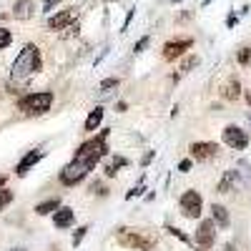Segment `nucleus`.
I'll return each instance as SVG.
<instances>
[{"instance_id": "15", "label": "nucleus", "mask_w": 251, "mask_h": 251, "mask_svg": "<svg viewBox=\"0 0 251 251\" xmlns=\"http://www.w3.org/2000/svg\"><path fill=\"white\" fill-rule=\"evenodd\" d=\"M35 10V3L33 0H15V5H13V18L15 20H28Z\"/></svg>"}, {"instance_id": "21", "label": "nucleus", "mask_w": 251, "mask_h": 251, "mask_svg": "<svg viewBox=\"0 0 251 251\" xmlns=\"http://www.w3.org/2000/svg\"><path fill=\"white\" fill-rule=\"evenodd\" d=\"M123 166H128V158H123V156H116L108 166H106V169H103V171H106V176L108 178H113L116 174H118V169H123Z\"/></svg>"}, {"instance_id": "14", "label": "nucleus", "mask_w": 251, "mask_h": 251, "mask_svg": "<svg viewBox=\"0 0 251 251\" xmlns=\"http://www.w3.org/2000/svg\"><path fill=\"white\" fill-rule=\"evenodd\" d=\"M241 176H239V169H231V171H226L224 178L219 181V194H228V191H234V188H241Z\"/></svg>"}, {"instance_id": "19", "label": "nucleus", "mask_w": 251, "mask_h": 251, "mask_svg": "<svg viewBox=\"0 0 251 251\" xmlns=\"http://www.w3.org/2000/svg\"><path fill=\"white\" fill-rule=\"evenodd\" d=\"M116 88H118V78H106V80H100V83H98V98H100V100L108 98Z\"/></svg>"}, {"instance_id": "27", "label": "nucleus", "mask_w": 251, "mask_h": 251, "mask_svg": "<svg viewBox=\"0 0 251 251\" xmlns=\"http://www.w3.org/2000/svg\"><path fill=\"white\" fill-rule=\"evenodd\" d=\"M241 66H249V60H251V48H241L239 50V58H236Z\"/></svg>"}, {"instance_id": "28", "label": "nucleus", "mask_w": 251, "mask_h": 251, "mask_svg": "<svg viewBox=\"0 0 251 251\" xmlns=\"http://www.w3.org/2000/svg\"><path fill=\"white\" fill-rule=\"evenodd\" d=\"M149 43H151V38H149V35H143V38L138 40V43L133 46V50H136V53H141V50H143L146 46H149Z\"/></svg>"}, {"instance_id": "35", "label": "nucleus", "mask_w": 251, "mask_h": 251, "mask_svg": "<svg viewBox=\"0 0 251 251\" xmlns=\"http://www.w3.org/2000/svg\"><path fill=\"white\" fill-rule=\"evenodd\" d=\"M103 3H118V0H103Z\"/></svg>"}, {"instance_id": "23", "label": "nucleus", "mask_w": 251, "mask_h": 251, "mask_svg": "<svg viewBox=\"0 0 251 251\" xmlns=\"http://www.w3.org/2000/svg\"><path fill=\"white\" fill-rule=\"evenodd\" d=\"M199 66V55H188V58H183V63H181V73H188L191 68H196Z\"/></svg>"}, {"instance_id": "22", "label": "nucleus", "mask_w": 251, "mask_h": 251, "mask_svg": "<svg viewBox=\"0 0 251 251\" xmlns=\"http://www.w3.org/2000/svg\"><path fill=\"white\" fill-rule=\"evenodd\" d=\"M13 199H15V194L10 191V188H0V211H5V208L13 203Z\"/></svg>"}, {"instance_id": "25", "label": "nucleus", "mask_w": 251, "mask_h": 251, "mask_svg": "<svg viewBox=\"0 0 251 251\" xmlns=\"http://www.w3.org/2000/svg\"><path fill=\"white\" fill-rule=\"evenodd\" d=\"M166 231H169L171 236H176V239H181L183 244H191V239H188V236L181 231V228H176V226H166Z\"/></svg>"}, {"instance_id": "30", "label": "nucleus", "mask_w": 251, "mask_h": 251, "mask_svg": "<svg viewBox=\"0 0 251 251\" xmlns=\"http://www.w3.org/2000/svg\"><path fill=\"white\" fill-rule=\"evenodd\" d=\"M141 194H143V181H141L136 188H131V191L126 194V199H133V196H141Z\"/></svg>"}, {"instance_id": "6", "label": "nucleus", "mask_w": 251, "mask_h": 251, "mask_svg": "<svg viewBox=\"0 0 251 251\" xmlns=\"http://www.w3.org/2000/svg\"><path fill=\"white\" fill-rule=\"evenodd\" d=\"M178 208L181 214L186 219H199L201 211H203V199L199 191H194V188H188V191H183V196L178 199Z\"/></svg>"}, {"instance_id": "18", "label": "nucleus", "mask_w": 251, "mask_h": 251, "mask_svg": "<svg viewBox=\"0 0 251 251\" xmlns=\"http://www.w3.org/2000/svg\"><path fill=\"white\" fill-rule=\"evenodd\" d=\"M100 121H103V108L98 106V108H93L91 116L86 118V126H83V128H86V133H93L98 126H100Z\"/></svg>"}, {"instance_id": "36", "label": "nucleus", "mask_w": 251, "mask_h": 251, "mask_svg": "<svg viewBox=\"0 0 251 251\" xmlns=\"http://www.w3.org/2000/svg\"><path fill=\"white\" fill-rule=\"evenodd\" d=\"M13 251H25V249H13Z\"/></svg>"}, {"instance_id": "13", "label": "nucleus", "mask_w": 251, "mask_h": 251, "mask_svg": "<svg viewBox=\"0 0 251 251\" xmlns=\"http://www.w3.org/2000/svg\"><path fill=\"white\" fill-rule=\"evenodd\" d=\"M73 224H75V211L71 206H60L53 214V226L55 228H71Z\"/></svg>"}, {"instance_id": "16", "label": "nucleus", "mask_w": 251, "mask_h": 251, "mask_svg": "<svg viewBox=\"0 0 251 251\" xmlns=\"http://www.w3.org/2000/svg\"><path fill=\"white\" fill-rule=\"evenodd\" d=\"M211 214H214V224H216L219 228H228L231 219H228L226 206H221V203H214V206H211Z\"/></svg>"}, {"instance_id": "34", "label": "nucleus", "mask_w": 251, "mask_h": 251, "mask_svg": "<svg viewBox=\"0 0 251 251\" xmlns=\"http://www.w3.org/2000/svg\"><path fill=\"white\" fill-rule=\"evenodd\" d=\"M246 103H249V106H251V91L246 93Z\"/></svg>"}, {"instance_id": "32", "label": "nucleus", "mask_w": 251, "mask_h": 251, "mask_svg": "<svg viewBox=\"0 0 251 251\" xmlns=\"http://www.w3.org/2000/svg\"><path fill=\"white\" fill-rule=\"evenodd\" d=\"M178 171H181V174H186V171H191V158H183V161L178 163Z\"/></svg>"}, {"instance_id": "11", "label": "nucleus", "mask_w": 251, "mask_h": 251, "mask_svg": "<svg viewBox=\"0 0 251 251\" xmlns=\"http://www.w3.org/2000/svg\"><path fill=\"white\" fill-rule=\"evenodd\" d=\"M75 13H78L75 8H68V10H60V13L50 15V18H48V28H50V30H63V28L73 25Z\"/></svg>"}, {"instance_id": "9", "label": "nucleus", "mask_w": 251, "mask_h": 251, "mask_svg": "<svg viewBox=\"0 0 251 251\" xmlns=\"http://www.w3.org/2000/svg\"><path fill=\"white\" fill-rule=\"evenodd\" d=\"M191 158L194 161H211L216 153H219V146L214 143V141H196V143H191Z\"/></svg>"}, {"instance_id": "17", "label": "nucleus", "mask_w": 251, "mask_h": 251, "mask_svg": "<svg viewBox=\"0 0 251 251\" xmlns=\"http://www.w3.org/2000/svg\"><path fill=\"white\" fill-rule=\"evenodd\" d=\"M58 208H60V199H48V201L35 206V214L38 216H48V214H55Z\"/></svg>"}, {"instance_id": "3", "label": "nucleus", "mask_w": 251, "mask_h": 251, "mask_svg": "<svg viewBox=\"0 0 251 251\" xmlns=\"http://www.w3.org/2000/svg\"><path fill=\"white\" fill-rule=\"evenodd\" d=\"M40 68H43V58H40V50L38 46L28 43L23 50L18 53L15 63H13V78H28V75H35Z\"/></svg>"}, {"instance_id": "10", "label": "nucleus", "mask_w": 251, "mask_h": 251, "mask_svg": "<svg viewBox=\"0 0 251 251\" xmlns=\"http://www.w3.org/2000/svg\"><path fill=\"white\" fill-rule=\"evenodd\" d=\"M194 46V40L191 38H181V40H169V43L163 46V58L166 60H176V58H181L188 48Z\"/></svg>"}, {"instance_id": "1", "label": "nucleus", "mask_w": 251, "mask_h": 251, "mask_svg": "<svg viewBox=\"0 0 251 251\" xmlns=\"http://www.w3.org/2000/svg\"><path fill=\"white\" fill-rule=\"evenodd\" d=\"M116 241L123 249H131V251H153L158 246V239L143 228H131V226H121L116 231Z\"/></svg>"}, {"instance_id": "2", "label": "nucleus", "mask_w": 251, "mask_h": 251, "mask_svg": "<svg viewBox=\"0 0 251 251\" xmlns=\"http://www.w3.org/2000/svg\"><path fill=\"white\" fill-rule=\"evenodd\" d=\"M106 138H108V128L106 131H100L96 138H88L86 143H80L78 149H75V156L73 161H80V163H86L91 166V169H96L98 161L108 153V146H106Z\"/></svg>"}, {"instance_id": "38", "label": "nucleus", "mask_w": 251, "mask_h": 251, "mask_svg": "<svg viewBox=\"0 0 251 251\" xmlns=\"http://www.w3.org/2000/svg\"><path fill=\"white\" fill-rule=\"evenodd\" d=\"M201 251H206V249H201Z\"/></svg>"}, {"instance_id": "7", "label": "nucleus", "mask_w": 251, "mask_h": 251, "mask_svg": "<svg viewBox=\"0 0 251 251\" xmlns=\"http://www.w3.org/2000/svg\"><path fill=\"white\" fill-rule=\"evenodd\" d=\"M194 241H196L199 249H211V246L216 244V224H214V219H203V221L199 224Z\"/></svg>"}, {"instance_id": "20", "label": "nucleus", "mask_w": 251, "mask_h": 251, "mask_svg": "<svg viewBox=\"0 0 251 251\" xmlns=\"http://www.w3.org/2000/svg\"><path fill=\"white\" fill-rule=\"evenodd\" d=\"M239 96H241V83H239V78H231L224 86V98L226 100H236Z\"/></svg>"}, {"instance_id": "26", "label": "nucleus", "mask_w": 251, "mask_h": 251, "mask_svg": "<svg viewBox=\"0 0 251 251\" xmlns=\"http://www.w3.org/2000/svg\"><path fill=\"white\" fill-rule=\"evenodd\" d=\"M86 234H88V226H80V228H75V234H73V246H80V241L86 239Z\"/></svg>"}, {"instance_id": "8", "label": "nucleus", "mask_w": 251, "mask_h": 251, "mask_svg": "<svg viewBox=\"0 0 251 251\" xmlns=\"http://www.w3.org/2000/svg\"><path fill=\"white\" fill-rule=\"evenodd\" d=\"M224 143L234 151H244L249 146V133L244 128H239V126H226L224 128Z\"/></svg>"}, {"instance_id": "5", "label": "nucleus", "mask_w": 251, "mask_h": 251, "mask_svg": "<svg viewBox=\"0 0 251 251\" xmlns=\"http://www.w3.org/2000/svg\"><path fill=\"white\" fill-rule=\"evenodd\" d=\"M91 171H93L91 166L80 163V161H71L68 166H63V169H60L58 178H60V183H63V186H75V183H80L83 178H86Z\"/></svg>"}, {"instance_id": "37", "label": "nucleus", "mask_w": 251, "mask_h": 251, "mask_svg": "<svg viewBox=\"0 0 251 251\" xmlns=\"http://www.w3.org/2000/svg\"><path fill=\"white\" fill-rule=\"evenodd\" d=\"M249 121H251V111H249Z\"/></svg>"}, {"instance_id": "24", "label": "nucleus", "mask_w": 251, "mask_h": 251, "mask_svg": "<svg viewBox=\"0 0 251 251\" xmlns=\"http://www.w3.org/2000/svg\"><path fill=\"white\" fill-rule=\"evenodd\" d=\"M10 43H13V33H10L8 28H0V50L8 48Z\"/></svg>"}, {"instance_id": "33", "label": "nucleus", "mask_w": 251, "mask_h": 251, "mask_svg": "<svg viewBox=\"0 0 251 251\" xmlns=\"http://www.w3.org/2000/svg\"><path fill=\"white\" fill-rule=\"evenodd\" d=\"M5 181H8L5 176H0V188H5Z\"/></svg>"}, {"instance_id": "31", "label": "nucleus", "mask_w": 251, "mask_h": 251, "mask_svg": "<svg viewBox=\"0 0 251 251\" xmlns=\"http://www.w3.org/2000/svg\"><path fill=\"white\" fill-rule=\"evenodd\" d=\"M58 3H60V0H43V10H46V13H53V8H55Z\"/></svg>"}, {"instance_id": "29", "label": "nucleus", "mask_w": 251, "mask_h": 251, "mask_svg": "<svg viewBox=\"0 0 251 251\" xmlns=\"http://www.w3.org/2000/svg\"><path fill=\"white\" fill-rule=\"evenodd\" d=\"M133 15H136V8H131V10H128V15H126V20H123V30H121V33H126V30H128V25H131Z\"/></svg>"}, {"instance_id": "4", "label": "nucleus", "mask_w": 251, "mask_h": 251, "mask_svg": "<svg viewBox=\"0 0 251 251\" xmlns=\"http://www.w3.org/2000/svg\"><path fill=\"white\" fill-rule=\"evenodd\" d=\"M50 106H53L50 91H35V93H28L18 100V111L23 116H43L50 111Z\"/></svg>"}, {"instance_id": "12", "label": "nucleus", "mask_w": 251, "mask_h": 251, "mask_svg": "<svg viewBox=\"0 0 251 251\" xmlns=\"http://www.w3.org/2000/svg\"><path fill=\"white\" fill-rule=\"evenodd\" d=\"M43 156H46V151H28L23 158L18 161V166H15V174H18V176H25V174L33 169V166H35L38 161H43Z\"/></svg>"}]
</instances>
